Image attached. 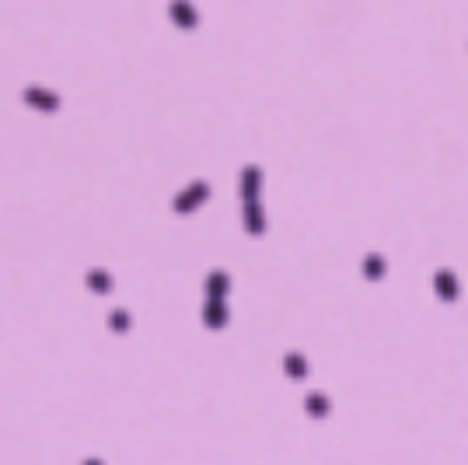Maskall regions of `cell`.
Returning <instances> with one entry per match:
<instances>
[{"label": "cell", "instance_id": "obj_1", "mask_svg": "<svg viewBox=\"0 0 468 465\" xmlns=\"http://www.w3.org/2000/svg\"><path fill=\"white\" fill-rule=\"evenodd\" d=\"M25 101H28V105H35V108H42V112H56V108H60L56 94L42 92V88H25Z\"/></svg>", "mask_w": 468, "mask_h": 465}, {"label": "cell", "instance_id": "obj_2", "mask_svg": "<svg viewBox=\"0 0 468 465\" xmlns=\"http://www.w3.org/2000/svg\"><path fill=\"white\" fill-rule=\"evenodd\" d=\"M88 287H91V290H108V287H112V277L101 273V270H91V273H88Z\"/></svg>", "mask_w": 468, "mask_h": 465}, {"label": "cell", "instance_id": "obj_3", "mask_svg": "<svg viewBox=\"0 0 468 465\" xmlns=\"http://www.w3.org/2000/svg\"><path fill=\"white\" fill-rule=\"evenodd\" d=\"M203 192H206V189H203V186H196L192 192H186V196H179V210H186V206H192V203H196V199H199Z\"/></svg>", "mask_w": 468, "mask_h": 465}, {"label": "cell", "instance_id": "obj_4", "mask_svg": "<svg viewBox=\"0 0 468 465\" xmlns=\"http://www.w3.org/2000/svg\"><path fill=\"white\" fill-rule=\"evenodd\" d=\"M112 329H115V333H126V329H129V315H126V311H115V315H112Z\"/></svg>", "mask_w": 468, "mask_h": 465}, {"label": "cell", "instance_id": "obj_5", "mask_svg": "<svg viewBox=\"0 0 468 465\" xmlns=\"http://www.w3.org/2000/svg\"><path fill=\"white\" fill-rule=\"evenodd\" d=\"M175 14H179V25H192L196 18H192V11H186L182 4H175Z\"/></svg>", "mask_w": 468, "mask_h": 465}, {"label": "cell", "instance_id": "obj_6", "mask_svg": "<svg viewBox=\"0 0 468 465\" xmlns=\"http://www.w3.org/2000/svg\"><path fill=\"white\" fill-rule=\"evenodd\" d=\"M84 465H101V462H98V459H88V462H84Z\"/></svg>", "mask_w": 468, "mask_h": 465}]
</instances>
